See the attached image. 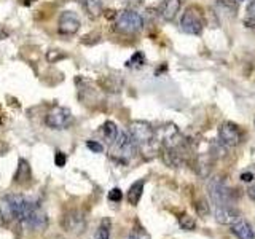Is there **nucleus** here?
<instances>
[{
    "label": "nucleus",
    "instance_id": "34",
    "mask_svg": "<svg viewBox=\"0 0 255 239\" xmlns=\"http://www.w3.org/2000/svg\"><path fill=\"white\" fill-rule=\"evenodd\" d=\"M0 123H2V118H0Z\"/></svg>",
    "mask_w": 255,
    "mask_h": 239
},
{
    "label": "nucleus",
    "instance_id": "21",
    "mask_svg": "<svg viewBox=\"0 0 255 239\" xmlns=\"http://www.w3.org/2000/svg\"><path fill=\"white\" fill-rule=\"evenodd\" d=\"M110 230H112V223L109 219H104L101 222V225L96 231V239H110Z\"/></svg>",
    "mask_w": 255,
    "mask_h": 239
},
{
    "label": "nucleus",
    "instance_id": "25",
    "mask_svg": "<svg viewBox=\"0 0 255 239\" xmlns=\"http://www.w3.org/2000/svg\"><path fill=\"white\" fill-rule=\"evenodd\" d=\"M86 147L90 148L93 153H102V151H104V147L101 145V143L99 142H94V140H88L86 142Z\"/></svg>",
    "mask_w": 255,
    "mask_h": 239
},
{
    "label": "nucleus",
    "instance_id": "29",
    "mask_svg": "<svg viewBox=\"0 0 255 239\" xmlns=\"http://www.w3.org/2000/svg\"><path fill=\"white\" fill-rule=\"evenodd\" d=\"M61 58H64V54H61V53H58V51H50L48 53V56H46V59L48 61H58V59H61Z\"/></svg>",
    "mask_w": 255,
    "mask_h": 239
},
{
    "label": "nucleus",
    "instance_id": "30",
    "mask_svg": "<svg viewBox=\"0 0 255 239\" xmlns=\"http://www.w3.org/2000/svg\"><path fill=\"white\" fill-rule=\"evenodd\" d=\"M241 180L246 182V183H251L254 180V174L252 172H243L241 174Z\"/></svg>",
    "mask_w": 255,
    "mask_h": 239
},
{
    "label": "nucleus",
    "instance_id": "31",
    "mask_svg": "<svg viewBox=\"0 0 255 239\" xmlns=\"http://www.w3.org/2000/svg\"><path fill=\"white\" fill-rule=\"evenodd\" d=\"M125 2L129 5V6H139V5H142V0H125Z\"/></svg>",
    "mask_w": 255,
    "mask_h": 239
},
{
    "label": "nucleus",
    "instance_id": "18",
    "mask_svg": "<svg viewBox=\"0 0 255 239\" xmlns=\"http://www.w3.org/2000/svg\"><path fill=\"white\" fill-rule=\"evenodd\" d=\"M83 8L90 18H98L102 14V0H83Z\"/></svg>",
    "mask_w": 255,
    "mask_h": 239
},
{
    "label": "nucleus",
    "instance_id": "24",
    "mask_svg": "<svg viewBox=\"0 0 255 239\" xmlns=\"http://www.w3.org/2000/svg\"><path fill=\"white\" fill-rule=\"evenodd\" d=\"M109 199L112 203H120L123 199V193H122V190L120 188H112L109 191Z\"/></svg>",
    "mask_w": 255,
    "mask_h": 239
},
{
    "label": "nucleus",
    "instance_id": "20",
    "mask_svg": "<svg viewBox=\"0 0 255 239\" xmlns=\"http://www.w3.org/2000/svg\"><path fill=\"white\" fill-rule=\"evenodd\" d=\"M142 66H145V56L140 51H135L129 59L126 61V67H131V69H139Z\"/></svg>",
    "mask_w": 255,
    "mask_h": 239
},
{
    "label": "nucleus",
    "instance_id": "8",
    "mask_svg": "<svg viewBox=\"0 0 255 239\" xmlns=\"http://www.w3.org/2000/svg\"><path fill=\"white\" fill-rule=\"evenodd\" d=\"M45 121H46V126L51 127V129H58V131L66 129L72 123V114L66 107H54L48 112Z\"/></svg>",
    "mask_w": 255,
    "mask_h": 239
},
{
    "label": "nucleus",
    "instance_id": "26",
    "mask_svg": "<svg viewBox=\"0 0 255 239\" xmlns=\"http://www.w3.org/2000/svg\"><path fill=\"white\" fill-rule=\"evenodd\" d=\"M128 239H148V235L145 231H140V230H132Z\"/></svg>",
    "mask_w": 255,
    "mask_h": 239
},
{
    "label": "nucleus",
    "instance_id": "4",
    "mask_svg": "<svg viewBox=\"0 0 255 239\" xmlns=\"http://www.w3.org/2000/svg\"><path fill=\"white\" fill-rule=\"evenodd\" d=\"M142 16L137 11H134L132 8H128V10H123L115 14V27L122 34L134 35L142 29Z\"/></svg>",
    "mask_w": 255,
    "mask_h": 239
},
{
    "label": "nucleus",
    "instance_id": "33",
    "mask_svg": "<svg viewBox=\"0 0 255 239\" xmlns=\"http://www.w3.org/2000/svg\"><path fill=\"white\" fill-rule=\"evenodd\" d=\"M22 2L26 3V5H29V3H32V2H34V0H22Z\"/></svg>",
    "mask_w": 255,
    "mask_h": 239
},
{
    "label": "nucleus",
    "instance_id": "23",
    "mask_svg": "<svg viewBox=\"0 0 255 239\" xmlns=\"http://www.w3.org/2000/svg\"><path fill=\"white\" fill-rule=\"evenodd\" d=\"M244 26L247 27H255V0L249 3L246 11V18H244Z\"/></svg>",
    "mask_w": 255,
    "mask_h": 239
},
{
    "label": "nucleus",
    "instance_id": "16",
    "mask_svg": "<svg viewBox=\"0 0 255 239\" xmlns=\"http://www.w3.org/2000/svg\"><path fill=\"white\" fill-rule=\"evenodd\" d=\"M231 231L239 238V239H255L254 230L251 228V225L244 220H239L235 225H231Z\"/></svg>",
    "mask_w": 255,
    "mask_h": 239
},
{
    "label": "nucleus",
    "instance_id": "13",
    "mask_svg": "<svg viewBox=\"0 0 255 239\" xmlns=\"http://www.w3.org/2000/svg\"><path fill=\"white\" fill-rule=\"evenodd\" d=\"M180 10V0H163L158 6V13L164 21H174Z\"/></svg>",
    "mask_w": 255,
    "mask_h": 239
},
{
    "label": "nucleus",
    "instance_id": "14",
    "mask_svg": "<svg viewBox=\"0 0 255 239\" xmlns=\"http://www.w3.org/2000/svg\"><path fill=\"white\" fill-rule=\"evenodd\" d=\"M161 158L167 166H172V167H179L183 163L182 153H179V151H175V150H171V148H164V147L161 148Z\"/></svg>",
    "mask_w": 255,
    "mask_h": 239
},
{
    "label": "nucleus",
    "instance_id": "5",
    "mask_svg": "<svg viewBox=\"0 0 255 239\" xmlns=\"http://www.w3.org/2000/svg\"><path fill=\"white\" fill-rule=\"evenodd\" d=\"M128 132L132 135L139 148L151 147L156 140V131L145 121H131L128 126Z\"/></svg>",
    "mask_w": 255,
    "mask_h": 239
},
{
    "label": "nucleus",
    "instance_id": "7",
    "mask_svg": "<svg viewBox=\"0 0 255 239\" xmlns=\"http://www.w3.org/2000/svg\"><path fill=\"white\" fill-rule=\"evenodd\" d=\"M21 222L26 223V225L32 230H43L48 225L46 214L42 211V207H40L35 201H30V199H29L26 211H24Z\"/></svg>",
    "mask_w": 255,
    "mask_h": 239
},
{
    "label": "nucleus",
    "instance_id": "19",
    "mask_svg": "<svg viewBox=\"0 0 255 239\" xmlns=\"http://www.w3.org/2000/svg\"><path fill=\"white\" fill-rule=\"evenodd\" d=\"M102 134H104V137H106V140L112 145V143L117 140L118 134H120L118 126L114 121H106L102 124Z\"/></svg>",
    "mask_w": 255,
    "mask_h": 239
},
{
    "label": "nucleus",
    "instance_id": "15",
    "mask_svg": "<svg viewBox=\"0 0 255 239\" xmlns=\"http://www.w3.org/2000/svg\"><path fill=\"white\" fill-rule=\"evenodd\" d=\"M143 187H145V180L140 179L137 182H134L132 185L128 190V201L132 206H137L140 198H142V191H143Z\"/></svg>",
    "mask_w": 255,
    "mask_h": 239
},
{
    "label": "nucleus",
    "instance_id": "22",
    "mask_svg": "<svg viewBox=\"0 0 255 239\" xmlns=\"http://www.w3.org/2000/svg\"><path fill=\"white\" fill-rule=\"evenodd\" d=\"M179 225L182 227V230H185V231H193L196 228V222L191 215L183 214L179 217Z\"/></svg>",
    "mask_w": 255,
    "mask_h": 239
},
{
    "label": "nucleus",
    "instance_id": "17",
    "mask_svg": "<svg viewBox=\"0 0 255 239\" xmlns=\"http://www.w3.org/2000/svg\"><path fill=\"white\" fill-rule=\"evenodd\" d=\"M30 180V166L26 159H19L18 163V169H16V174H14V182L22 185V183H26Z\"/></svg>",
    "mask_w": 255,
    "mask_h": 239
},
{
    "label": "nucleus",
    "instance_id": "2",
    "mask_svg": "<svg viewBox=\"0 0 255 239\" xmlns=\"http://www.w3.org/2000/svg\"><path fill=\"white\" fill-rule=\"evenodd\" d=\"M207 193L215 206H230L235 201V190L222 177H212L207 182Z\"/></svg>",
    "mask_w": 255,
    "mask_h": 239
},
{
    "label": "nucleus",
    "instance_id": "12",
    "mask_svg": "<svg viewBox=\"0 0 255 239\" xmlns=\"http://www.w3.org/2000/svg\"><path fill=\"white\" fill-rule=\"evenodd\" d=\"M214 215H215V220L222 223V225H235L239 220H243L239 211L231 206H217Z\"/></svg>",
    "mask_w": 255,
    "mask_h": 239
},
{
    "label": "nucleus",
    "instance_id": "11",
    "mask_svg": "<svg viewBox=\"0 0 255 239\" xmlns=\"http://www.w3.org/2000/svg\"><path fill=\"white\" fill-rule=\"evenodd\" d=\"M80 26H82V21H80L78 14L74 11H64L59 16V22H58V29L61 34L64 35H74L78 32Z\"/></svg>",
    "mask_w": 255,
    "mask_h": 239
},
{
    "label": "nucleus",
    "instance_id": "27",
    "mask_svg": "<svg viewBox=\"0 0 255 239\" xmlns=\"http://www.w3.org/2000/svg\"><path fill=\"white\" fill-rule=\"evenodd\" d=\"M196 211H198L199 215H201V217H207V214H209V207H207V204L204 201H199L196 204Z\"/></svg>",
    "mask_w": 255,
    "mask_h": 239
},
{
    "label": "nucleus",
    "instance_id": "1",
    "mask_svg": "<svg viewBox=\"0 0 255 239\" xmlns=\"http://www.w3.org/2000/svg\"><path fill=\"white\" fill-rule=\"evenodd\" d=\"M27 204L29 199L21 195H6L0 203V219L5 222H21Z\"/></svg>",
    "mask_w": 255,
    "mask_h": 239
},
{
    "label": "nucleus",
    "instance_id": "3",
    "mask_svg": "<svg viewBox=\"0 0 255 239\" xmlns=\"http://www.w3.org/2000/svg\"><path fill=\"white\" fill-rule=\"evenodd\" d=\"M137 150H139L137 143H135L132 135L128 131L120 132L117 140L112 143V156H114L117 161L126 163L128 159H131L135 153H137Z\"/></svg>",
    "mask_w": 255,
    "mask_h": 239
},
{
    "label": "nucleus",
    "instance_id": "6",
    "mask_svg": "<svg viewBox=\"0 0 255 239\" xmlns=\"http://www.w3.org/2000/svg\"><path fill=\"white\" fill-rule=\"evenodd\" d=\"M204 21L203 14L198 6H188L182 14L180 19V29L188 35H199L203 32Z\"/></svg>",
    "mask_w": 255,
    "mask_h": 239
},
{
    "label": "nucleus",
    "instance_id": "32",
    "mask_svg": "<svg viewBox=\"0 0 255 239\" xmlns=\"http://www.w3.org/2000/svg\"><path fill=\"white\" fill-rule=\"evenodd\" d=\"M247 195H249L251 199H254V201H255V185H252V187L247 188Z\"/></svg>",
    "mask_w": 255,
    "mask_h": 239
},
{
    "label": "nucleus",
    "instance_id": "28",
    "mask_svg": "<svg viewBox=\"0 0 255 239\" xmlns=\"http://www.w3.org/2000/svg\"><path fill=\"white\" fill-rule=\"evenodd\" d=\"M67 161V156L62 153V151H56V156H54V163L58 167H62Z\"/></svg>",
    "mask_w": 255,
    "mask_h": 239
},
{
    "label": "nucleus",
    "instance_id": "10",
    "mask_svg": "<svg viewBox=\"0 0 255 239\" xmlns=\"http://www.w3.org/2000/svg\"><path fill=\"white\" fill-rule=\"evenodd\" d=\"M62 227L64 230H67L69 233L80 235V233H83L86 228V219L80 211H69L62 217Z\"/></svg>",
    "mask_w": 255,
    "mask_h": 239
},
{
    "label": "nucleus",
    "instance_id": "9",
    "mask_svg": "<svg viewBox=\"0 0 255 239\" xmlns=\"http://www.w3.org/2000/svg\"><path fill=\"white\" fill-rule=\"evenodd\" d=\"M243 140V134L235 123L225 121L219 127V142L223 147H236Z\"/></svg>",
    "mask_w": 255,
    "mask_h": 239
}]
</instances>
